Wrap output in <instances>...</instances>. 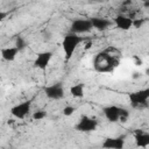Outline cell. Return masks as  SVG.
<instances>
[{
	"instance_id": "cell-1",
	"label": "cell",
	"mask_w": 149,
	"mask_h": 149,
	"mask_svg": "<svg viewBox=\"0 0 149 149\" xmlns=\"http://www.w3.org/2000/svg\"><path fill=\"white\" fill-rule=\"evenodd\" d=\"M115 49H107L98 52L93 59V68L97 72L100 73H109L113 72L114 69L119 65V56L113 54Z\"/></svg>"
},
{
	"instance_id": "cell-2",
	"label": "cell",
	"mask_w": 149,
	"mask_h": 149,
	"mask_svg": "<svg viewBox=\"0 0 149 149\" xmlns=\"http://www.w3.org/2000/svg\"><path fill=\"white\" fill-rule=\"evenodd\" d=\"M81 41H83V38L80 36H78V34H74V33H70L64 37L62 47H63V51H64L66 62H69L71 59L74 50L77 49V47L80 44Z\"/></svg>"
},
{
	"instance_id": "cell-3",
	"label": "cell",
	"mask_w": 149,
	"mask_h": 149,
	"mask_svg": "<svg viewBox=\"0 0 149 149\" xmlns=\"http://www.w3.org/2000/svg\"><path fill=\"white\" fill-rule=\"evenodd\" d=\"M148 99H149V87L129 93V101L134 108H140L142 106H147Z\"/></svg>"
},
{
	"instance_id": "cell-4",
	"label": "cell",
	"mask_w": 149,
	"mask_h": 149,
	"mask_svg": "<svg viewBox=\"0 0 149 149\" xmlns=\"http://www.w3.org/2000/svg\"><path fill=\"white\" fill-rule=\"evenodd\" d=\"M97 127H98V121L93 118L87 116V115H83L76 125V129L78 132H83V133L93 132L97 129Z\"/></svg>"
},
{
	"instance_id": "cell-5",
	"label": "cell",
	"mask_w": 149,
	"mask_h": 149,
	"mask_svg": "<svg viewBox=\"0 0 149 149\" xmlns=\"http://www.w3.org/2000/svg\"><path fill=\"white\" fill-rule=\"evenodd\" d=\"M93 28L91 20H86V19H76L72 21L71 27H70V31L74 33V34H83V33H88L91 31Z\"/></svg>"
},
{
	"instance_id": "cell-6",
	"label": "cell",
	"mask_w": 149,
	"mask_h": 149,
	"mask_svg": "<svg viewBox=\"0 0 149 149\" xmlns=\"http://www.w3.org/2000/svg\"><path fill=\"white\" fill-rule=\"evenodd\" d=\"M30 107H31V101L28 100V101H23L19 105H15L14 107H12L10 109V113L13 116L17 118V119H24L29 112H30Z\"/></svg>"
},
{
	"instance_id": "cell-7",
	"label": "cell",
	"mask_w": 149,
	"mask_h": 149,
	"mask_svg": "<svg viewBox=\"0 0 149 149\" xmlns=\"http://www.w3.org/2000/svg\"><path fill=\"white\" fill-rule=\"evenodd\" d=\"M44 92H45L47 97L52 100H59L64 97V88L61 83H56L54 85L47 86L44 88Z\"/></svg>"
},
{
	"instance_id": "cell-8",
	"label": "cell",
	"mask_w": 149,
	"mask_h": 149,
	"mask_svg": "<svg viewBox=\"0 0 149 149\" xmlns=\"http://www.w3.org/2000/svg\"><path fill=\"white\" fill-rule=\"evenodd\" d=\"M52 55H54L52 51H43V52H40L37 55V57H36L35 62H34V65L37 69H40L42 71H45L47 68H48V65H49V63H50V61H51V58H52Z\"/></svg>"
},
{
	"instance_id": "cell-9",
	"label": "cell",
	"mask_w": 149,
	"mask_h": 149,
	"mask_svg": "<svg viewBox=\"0 0 149 149\" xmlns=\"http://www.w3.org/2000/svg\"><path fill=\"white\" fill-rule=\"evenodd\" d=\"M120 109L121 107H118L115 105H109V106L104 107L102 112H104L105 118L109 122H118L120 121Z\"/></svg>"
},
{
	"instance_id": "cell-10",
	"label": "cell",
	"mask_w": 149,
	"mask_h": 149,
	"mask_svg": "<svg viewBox=\"0 0 149 149\" xmlns=\"http://www.w3.org/2000/svg\"><path fill=\"white\" fill-rule=\"evenodd\" d=\"M125 135L118 136V137H108L102 142V148L108 149H121L125 146Z\"/></svg>"
},
{
	"instance_id": "cell-11",
	"label": "cell",
	"mask_w": 149,
	"mask_h": 149,
	"mask_svg": "<svg viewBox=\"0 0 149 149\" xmlns=\"http://www.w3.org/2000/svg\"><path fill=\"white\" fill-rule=\"evenodd\" d=\"M114 23L118 28L122 29V30H128L133 27V19H130L129 16H125V15H116L114 19Z\"/></svg>"
},
{
	"instance_id": "cell-12",
	"label": "cell",
	"mask_w": 149,
	"mask_h": 149,
	"mask_svg": "<svg viewBox=\"0 0 149 149\" xmlns=\"http://www.w3.org/2000/svg\"><path fill=\"white\" fill-rule=\"evenodd\" d=\"M90 20H91V22H92L93 28H95L97 30H100V31L106 30V29L109 28L111 24H112V21H111V20L104 19V17H92V19H90Z\"/></svg>"
},
{
	"instance_id": "cell-13",
	"label": "cell",
	"mask_w": 149,
	"mask_h": 149,
	"mask_svg": "<svg viewBox=\"0 0 149 149\" xmlns=\"http://www.w3.org/2000/svg\"><path fill=\"white\" fill-rule=\"evenodd\" d=\"M134 139H135L136 147L146 148V147L149 146V133H144V132L137 130V132H135Z\"/></svg>"
},
{
	"instance_id": "cell-14",
	"label": "cell",
	"mask_w": 149,
	"mask_h": 149,
	"mask_svg": "<svg viewBox=\"0 0 149 149\" xmlns=\"http://www.w3.org/2000/svg\"><path fill=\"white\" fill-rule=\"evenodd\" d=\"M19 49L16 47H12V48H3L1 50V56L5 61L7 62H12L16 58V55L19 54Z\"/></svg>"
},
{
	"instance_id": "cell-15",
	"label": "cell",
	"mask_w": 149,
	"mask_h": 149,
	"mask_svg": "<svg viewBox=\"0 0 149 149\" xmlns=\"http://www.w3.org/2000/svg\"><path fill=\"white\" fill-rule=\"evenodd\" d=\"M70 93L73 98H83L84 97V84H76L71 86Z\"/></svg>"
},
{
	"instance_id": "cell-16",
	"label": "cell",
	"mask_w": 149,
	"mask_h": 149,
	"mask_svg": "<svg viewBox=\"0 0 149 149\" xmlns=\"http://www.w3.org/2000/svg\"><path fill=\"white\" fill-rule=\"evenodd\" d=\"M15 47L19 49V51H22L27 47V41L22 36H17L16 37V41H15Z\"/></svg>"
},
{
	"instance_id": "cell-17",
	"label": "cell",
	"mask_w": 149,
	"mask_h": 149,
	"mask_svg": "<svg viewBox=\"0 0 149 149\" xmlns=\"http://www.w3.org/2000/svg\"><path fill=\"white\" fill-rule=\"evenodd\" d=\"M128 118H129V112L126 108L121 107V109H120V121L121 122H126L128 120Z\"/></svg>"
},
{
	"instance_id": "cell-18",
	"label": "cell",
	"mask_w": 149,
	"mask_h": 149,
	"mask_svg": "<svg viewBox=\"0 0 149 149\" xmlns=\"http://www.w3.org/2000/svg\"><path fill=\"white\" fill-rule=\"evenodd\" d=\"M47 116V113L44 112V111H36V112H34V114H33V119L34 120H42V119H44Z\"/></svg>"
},
{
	"instance_id": "cell-19",
	"label": "cell",
	"mask_w": 149,
	"mask_h": 149,
	"mask_svg": "<svg viewBox=\"0 0 149 149\" xmlns=\"http://www.w3.org/2000/svg\"><path fill=\"white\" fill-rule=\"evenodd\" d=\"M74 111H76V107H73V106H65V107L63 108V114H64L65 116H70V115L73 114Z\"/></svg>"
},
{
	"instance_id": "cell-20",
	"label": "cell",
	"mask_w": 149,
	"mask_h": 149,
	"mask_svg": "<svg viewBox=\"0 0 149 149\" xmlns=\"http://www.w3.org/2000/svg\"><path fill=\"white\" fill-rule=\"evenodd\" d=\"M143 23H144V20L143 19H134L133 20V27L134 28H140Z\"/></svg>"
},
{
	"instance_id": "cell-21",
	"label": "cell",
	"mask_w": 149,
	"mask_h": 149,
	"mask_svg": "<svg viewBox=\"0 0 149 149\" xmlns=\"http://www.w3.org/2000/svg\"><path fill=\"white\" fill-rule=\"evenodd\" d=\"M6 15H7V13H5V12H1V13H0V20H3Z\"/></svg>"
},
{
	"instance_id": "cell-22",
	"label": "cell",
	"mask_w": 149,
	"mask_h": 149,
	"mask_svg": "<svg viewBox=\"0 0 149 149\" xmlns=\"http://www.w3.org/2000/svg\"><path fill=\"white\" fill-rule=\"evenodd\" d=\"M92 1H95V2H100V1H106V0H92Z\"/></svg>"
},
{
	"instance_id": "cell-23",
	"label": "cell",
	"mask_w": 149,
	"mask_h": 149,
	"mask_svg": "<svg viewBox=\"0 0 149 149\" xmlns=\"http://www.w3.org/2000/svg\"><path fill=\"white\" fill-rule=\"evenodd\" d=\"M146 73H147L148 76H149V69H147V70H146Z\"/></svg>"
},
{
	"instance_id": "cell-24",
	"label": "cell",
	"mask_w": 149,
	"mask_h": 149,
	"mask_svg": "<svg viewBox=\"0 0 149 149\" xmlns=\"http://www.w3.org/2000/svg\"><path fill=\"white\" fill-rule=\"evenodd\" d=\"M148 8H149V5H148Z\"/></svg>"
}]
</instances>
